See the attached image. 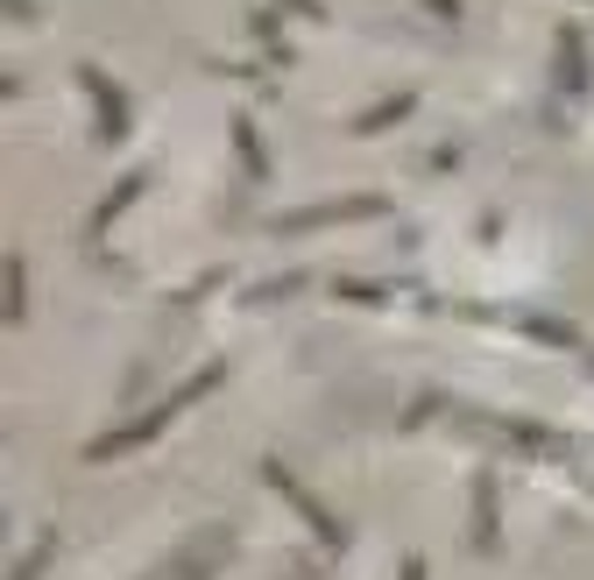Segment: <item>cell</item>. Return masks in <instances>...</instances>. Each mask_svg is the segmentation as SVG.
<instances>
[{"instance_id":"obj_1","label":"cell","mask_w":594,"mask_h":580,"mask_svg":"<svg viewBox=\"0 0 594 580\" xmlns=\"http://www.w3.org/2000/svg\"><path fill=\"white\" fill-rule=\"evenodd\" d=\"M79 79H85V85H93V99H99V114H107V142H121V128H128V114H121V99H114V93H107V79H99V71H93V64H85V71H79Z\"/></svg>"},{"instance_id":"obj_2","label":"cell","mask_w":594,"mask_h":580,"mask_svg":"<svg viewBox=\"0 0 594 580\" xmlns=\"http://www.w3.org/2000/svg\"><path fill=\"white\" fill-rule=\"evenodd\" d=\"M404 580H418V567H411V573H404Z\"/></svg>"}]
</instances>
